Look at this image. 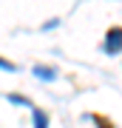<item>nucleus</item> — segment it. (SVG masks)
Wrapping results in <instances>:
<instances>
[{
  "label": "nucleus",
  "mask_w": 122,
  "mask_h": 128,
  "mask_svg": "<svg viewBox=\"0 0 122 128\" xmlns=\"http://www.w3.org/2000/svg\"><path fill=\"white\" fill-rule=\"evenodd\" d=\"M119 28L117 26H114L111 28V32H108V40H105V51H108V54H117V51H119Z\"/></svg>",
  "instance_id": "f257e3e1"
},
{
  "label": "nucleus",
  "mask_w": 122,
  "mask_h": 128,
  "mask_svg": "<svg viewBox=\"0 0 122 128\" xmlns=\"http://www.w3.org/2000/svg\"><path fill=\"white\" fill-rule=\"evenodd\" d=\"M34 74H37L40 80H54V77H57V71L51 68V66H37V68H34Z\"/></svg>",
  "instance_id": "f03ea898"
},
{
  "label": "nucleus",
  "mask_w": 122,
  "mask_h": 128,
  "mask_svg": "<svg viewBox=\"0 0 122 128\" xmlns=\"http://www.w3.org/2000/svg\"><path fill=\"white\" fill-rule=\"evenodd\" d=\"M34 128H48V114L45 111H34Z\"/></svg>",
  "instance_id": "7ed1b4c3"
},
{
  "label": "nucleus",
  "mask_w": 122,
  "mask_h": 128,
  "mask_svg": "<svg viewBox=\"0 0 122 128\" xmlns=\"http://www.w3.org/2000/svg\"><path fill=\"white\" fill-rule=\"evenodd\" d=\"M94 122H97V125H100V128H114V125L108 122V120H102L100 114H94Z\"/></svg>",
  "instance_id": "20e7f679"
},
{
  "label": "nucleus",
  "mask_w": 122,
  "mask_h": 128,
  "mask_svg": "<svg viewBox=\"0 0 122 128\" xmlns=\"http://www.w3.org/2000/svg\"><path fill=\"white\" fill-rule=\"evenodd\" d=\"M0 68H3V71H14V66L9 63V60H3V57H0Z\"/></svg>",
  "instance_id": "39448f33"
},
{
  "label": "nucleus",
  "mask_w": 122,
  "mask_h": 128,
  "mask_svg": "<svg viewBox=\"0 0 122 128\" xmlns=\"http://www.w3.org/2000/svg\"><path fill=\"white\" fill-rule=\"evenodd\" d=\"M9 100H11V102H20V105H28V100H26V97H9Z\"/></svg>",
  "instance_id": "423d86ee"
}]
</instances>
